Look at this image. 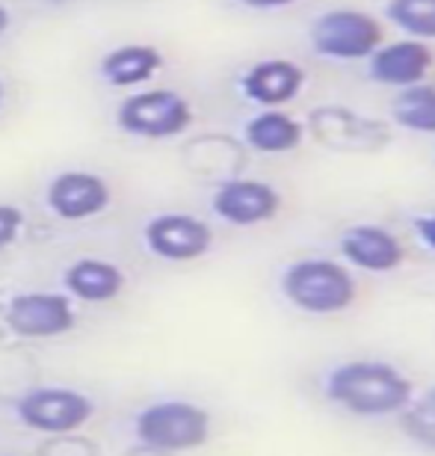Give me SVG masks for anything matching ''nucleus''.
<instances>
[{
	"mask_svg": "<svg viewBox=\"0 0 435 456\" xmlns=\"http://www.w3.org/2000/svg\"><path fill=\"white\" fill-rule=\"evenodd\" d=\"M323 395L343 412L356 418H397L415 397V386L406 373L383 359L341 362L326 373Z\"/></svg>",
	"mask_w": 435,
	"mask_h": 456,
	"instance_id": "1",
	"label": "nucleus"
},
{
	"mask_svg": "<svg viewBox=\"0 0 435 456\" xmlns=\"http://www.w3.org/2000/svg\"><path fill=\"white\" fill-rule=\"evenodd\" d=\"M282 297L305 314L329 317L352 308L358 297V281L343 261L334 258H296L278 279Z\"/></svg>",
	"mask_w": 435,
	"mask_h": 456,
	"instance_id": "2",
	"label": "nucleus"
},
{
	"mask_svg": "<svg viewBox=\"0 0 435 456\" xmlns=\"http://www.w3.org/2000/svg\"><path fill=\"white\" fill-rule=\"evenodd\" d=\"M213 418L193 400H157L133 418V436L145 451L189 453L211 442Z\"/></svg>",
	"mask_w": 435,
	"mask_h": 456,
	"instance_id": "3",
	"label": "nucleus"
},
{
	"mask_svg": "<svg viewBox=\"0 0 435 456\" xmlns=\"http://www.w3.org/2000/svg\"><path fill=\"white\" fill-rule=\"evenodd\" d=\"M385 42L383 24L365 9L334 6L314 18L311 48L317 57L334 62H367L379 45Z\"/></svg>",
	"mask_w": 435,
	"mask_h": 456,
	"instance_id": "4",
	"label": "nucleus"
},
{
	"mask_svg": "<svg viewBox=\"0 0 435 456\" xmlns=\"http://www.w3.org/2000/svg\"><path fill=\"white\" fill-rule=\"evenodd\" d=\"M193 104L175 89H140L116 107V127L137 140H175L193 125Z\"/></svg>",
	"mask_w": 435,
	"mask_h": 456,
	"instance_id": "5",
	"label": "nucleus"
},
{
	"mask_svg": "<svg viewBox=\"0 0 435 456\" xmlns=\"http://www.w3.org/2000/svg\"><path fill=\"white\" fill-rule=\"evenodd\" d=\"M305 134L341 154H376L394 140V127L388 122L343 104L314 107L305 118Z\"/></svg>",
	"mask_w": 435,
	"mask_h": 456,
	"instance_id": "6",
	"label": "nucleus"
},
{
	"mask_svg": "<svg viewBox=\"0 0 435 456\" xmlns=\"http://www.w3.org/2000/svg\"><path fill=\"white\" fill-rule=\"evenodd\" d=\"M15 418L27 430L42 436H71L86 427L95 415V403L84 391L66 386L27 388L15 397Z\"/></svg>",
	"mask_w": 435,
	"mask_h": 456,
	"instance_id": "7",
	"label": "nucleus"
},
{
	"mask_svg": "<svg viewBox=\"0 0 435 456\" xmlns=\"http://www.w3.org/2000/svg\"><path fill=\"white\" fill-rule=\"evenodd\" d=\"M6 330L27 341H48L68 335L77 326V312L68 294L53 290H24L9 297L4 308Z\"/></svg>",
	"mask_w": 435,
	"mask_h": 456,
	"instance_id": "8",
	"label": "nucleus"
},
{
	"mask_svg": "<svg viewBox=\"0 0 435 456\" xmlns=\"http://www.w3.org/2000/svg\"><path fill=\"white\" fill-rule=\"evenodd\" d=\"M142 240L154 258L169 264H189L205 258L213 249V228L196 214L166 211L145 223Z\"/></svg>",
	"mask_w": 435,
	"mask_h": 456,
	"instance_id": "9",
	"label": "nucleus"
},
{
	"mask_svg": "<svg viewBox=\"0 0 435 456\" xmlns=\"http://www.w3.org/2000/svg\"><path fill=\"white\" fill-rule=\"evenodd\" d=\"M113 202L110 184L89 169H66L53 175L44 190V205L53 216L66 223H84L101 216Z\"/></svg>",
	"mask_w": 435,
	"mask_h": 456,
	"instance_id": "10",
	"label": "nucleus"
},
{
	"mask_svg": "<svg viewBox=\"0 0 435 456\" xmlns=\"http://www.w3.org/2000/svg\"><path fill=\"white\" fill-rule=\"evenodd\" d=\"M211 208L222 223L252 228L276 220L282 211V193L261 178H225L213 190Z\"/></svg>",
	"mask_w": 435,
	"mask_h": 456,
	"instance_id": "11",
	"label": "nucleus"
},
{
	"mask_svg": "<svg viewBox=\"0 0 435 456\" xmlns=\"http://www.w3.org/2000/svg\"><path fill=\"white\" fill-rule=\"evenodd\" d=\"M308 84V75L299 62L287 57L258 60L240 75V93L246 102L264 107V110H282L294 104Z\"/></svg>",
	"mask_w": 435,
	"mask_h": 456,
	"instance_id": "12",
	"label": "nucleus"
},
{
	"mask_svg": "<svg viewBox=\"0 0 435 456\" xmlns=\"http://www.w3.org/2000/svg\"><path fill=\"white\" fill-rule=\"evenodd\" d=\"M432 69H435V53L427 42H418V39L383 42L367 60L370 80L379 86H391V89H409V86L427 84Z\"/></svg>",
	"mask_w": 435,
	"mask_h": 456,
	"instance_id": "13",
	"label": "nucleus"
},
{
	"mask_svg": "<svg viewBox=\"0 0 435 456\" xmlns=\"http://www.w3.org/2000/svg\"><path fill=\"white\" fill-rule=\"evenodd\" d=\"M338 252L347 267L361 273H394L406 264V246L394 232L376 223L350 225L341 234Z\"/></svg>",
	"mask_w": 435,
	"mask_h": 456,
	"instance_id": "14",
	"label": "nucleus"
},
{
	"mask_svg": "<svg viewBox=\"0 0 435 456\" xmlns=\"http://www.w3.org/2000/svg\"><path fill=\"white\" fill-rule=\"evenodd\" d=\"M125 285H128L125 270L119 264L104 258H77L62 270V288H66V294L89 305L113 303L125 290Z\"/></svg>",
	"mask_w": 435,
	"mask_h": 456,
	"instance_id": "15",
	"label": "nucleus"
},
{
	"mask_svg": "<svg viewBox=\"0 0 435 456\" xmlns=\"http://www.w3.org/2000/svg\"><path fill=\"white\" fill-rule=\"evenodd\" d=\"M163 66H166V57H163L160 48L145 42H131L107 51L101 62H98V71H101V77L110 86L128 89V86L151 84L163 71Z\"/></svg>",
	"mask_w": 435,
	"mask_h": 456,
	"instance_id": "16",
	"label": "nucleus"
},
{
	"mask_svg": "<svg viewBox=\"0 0 435 456\" xmlns=\"http://www.w3.org/2000/svg\"><path fill=\"white\" fill-rule=\"evenodd\" d=\"M305 136V122L287 110H261L243 125V142L258 154H290Z\"/></svg>",
	"mask_w": 435,
	"mask_h": 456,
	"instance_id": "17",
	"label": "nucleus"
},
{
	"mask_svg": "<svg viewBox=\"0 0 435 456\" xmlns=\"http://www.w3.org/2000/svg\"><path fill=\"white\" fill-rule=\"evenodd\" d=\"M391 118L397 127H403L409 134L435 136V84L400 89L394 98Z\"/></svg>",
	"mask_w": 435,
	"mask_h": 456,
	"instance_id": "18",
	"label": "nucleus"
},
{
	"mask_svg": "<svg viewBox=\"0 0 435 456\" xmlns=\"http://www.w3.org/2000/svg\"><path fill=\"white\" fill-rule=\"evenodd\" d=\"M385 18L406 39L435 42V0H388Z\"/></svg>",
	"mask_w": 435,
	"mask_h": 456,
	"instance_id": "19",
	"label": "nucleus"
},
{
	"mask_svg": "<svg viewBox=\"0 0 435 456\" xmlns=\"http://www.w3.org/2000/svg\"><path fill=\"white\" fill-rule=\"evenodd\" d=\"M400 430L409 442H415L418 448L435 451V386H427L409 400V406L400 415Z\"/></svg>",
	"mask_w": 435,
	"mask_h": 456,
	"instance_id": "20",
	"label": "nucleus"
},
{
	"mask_svg": "<svg viewBox=\"0 0 435 456\" xmlns=\"http://www.w3.org/2000/svg\"><path fill=\"white\" fill-rule=\"evenodd\" d=\"M24 232V211L15 205L0 202V252L9 249Z\"/></svg>",
	"mask_w": 435,
	"mask_h": 456,
	"instance_id": "21",
	"label": "nucleus"
},
{
	"mask_svg": "<svg viewBox=\"0 0 435 456\" xmlns=\"http://www.w3.org/2000/svg\"><path fill=\"white\" fill-rule=\"evenodd\" d=\"M415 234H418V240L427 246L430 252H435V214H423V216H415Z\"/></svg>",
	"mask_w": 435,
	"mask_h": 456,
	"instance_id": "22",
	"label": "nucleus"
},
{
	"mask_svg": "<svg viewBox=\"0 0 435 456\" xmlns=\"http://www.w3.org/2000/svg\"><path fill=\"white\" fill-rule=\"evenodd\" d=\"M240 6L246 9H258V12H273V9H287V6H296L299 0H238Z\"/></svg>",
	"mask_w": 435,
	"mask_h": 456,
	"instance_id": "23",
	"label": "nucleus"
},
{
	"mask_svg": "<svg viewBox=\"0 0 435 456\" xmlns=\"http://www.w3.org/2000/svg\"><path fill=\"white\" fill-rule=\"evenodd\" d=\"M9 24H12V15H9V9L0 4V36L9 30Z\"/></svg>",
	"mask_w": 435,
	"mask_h": 456,
	"instance_id": "24",
	"label": "nucleus"
},
{
	"mask_svg": "<svg viewBox=\"0 0 435 456\" xmlns=\"http://www.w3.org/2000/svg\"><path fill=\"white\" fill-rule=\"evenodd\" d=\"M0 104H4V84H0Z\"/></svg>",
	"mask_w": 435,
	"mask_h": 456,
	"instance_id": "25",
	"label": "nucleus"
}]
</instances>
